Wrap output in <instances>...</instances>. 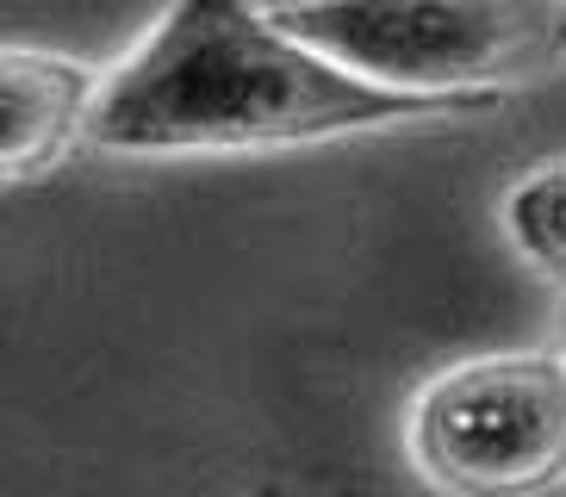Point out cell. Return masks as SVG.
<instances>
[{
  "instance_id": "obj_1",
  "label": "cell",
  "mask_w": 566,
  "mask_h": 497,
  "mask_svg": "<svg viewBox=\"0 0 566 497\" xmlns=\"http://www.w3.org/2000/svg\"><path fill=\"white\" fill-rule=\"evenodd\" d=\"M449 113L312 50L255 0H175L106 75L87 144L118 156H206L355 137Z\"/></svg>"
},
{
  "instance_id": "obj_2",
  "label": "cell",
  "mask_w": 566,
  "mask_h": 497,
  "mask_svg": "<svg viewBox=\"0 0 566 497\" xmlns=\"http://www.w3.org/2000/svg\"><path fill=\"white\" fill-rule=\"evenodd\" d=\"M274 19L367 82L442 106L566 63V0H286Z\"/></svg>"
},
{
  "instance_id": "obj_3",
  "label": "cell",
  "mask_w": 566,
  "mask_h": 497,
  "mask_svg": "<svg viewBox=\"0 0 566 497\" xmlns=\"http://www.w3.org/2000/svg\"><path fill=\"white\" fill-rule=\"evenodd\" d=\"M405 447L449 497H542L566 485V355L511 348L442 367L411 398Z\"/></svg>"
},
{
  "instance_id": "obj_4",
  "label": "cell",
  "mask_w": 566,
  "mask_h": 497,
  "mask_svg": "<svg viewBox=\"0 0 566 497\" xmlns=\"http://www.w3.org/2000/svg\"><path fill=\"white\" fill-rule=\"evenodd\" d=\"M101 87L106 82L75 56L7 44V56H0V168H7V187L51 175L82 137H94Z\"/></svg>"
},
{
  "instance_id": "obj_5",
  "label": "cell",
  "mask_w": 566,
  "mask_h": 497,
  "mask_svg": "<svg viewBox=\"0 0 566 497\" xmlns=\"http://www.w3.org/2000/svg\"><path fill=\"white\" fill-rule=\"evenodd\" d=\"M504 231L535 267L566 281V162L535 168L504 193Z\"/></svg>"
},
{
  "instance_id": "obj_6",
  "label": "cell",
  "mask_w": 566,
  "mask_h": 497,
  "mask_svg": "<svg viewBox=\"0 0 566 497\" xmlns=\"http://www.w3.org/2000/svg\"><path fill=\"white\" fill-rule=\"evenodd\" d=\"M274 7H286V0H274Z\"/></svg>"
}]
</instances>
